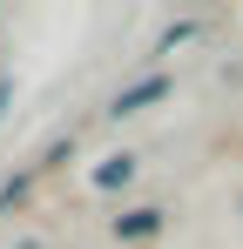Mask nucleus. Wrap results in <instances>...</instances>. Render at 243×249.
<instances>
[{"instance_id":"3","label":"nucleus","mask_w":243,"mask_h":249,"mask_svg":"<svg viewBox=\"0 0 243 249\" xmlns=\"http://www.w3.org/2000/svg\"><path fill=\"white\" fill-rule=\"evenodd\" d=\"M128 175H135V162H128V155H115L108 168H95V182H101V189H122Z\"/></svg>"},{"instance_id":"4","label":"nucleus","mask_w":243,"mask_h":249,"mask_svg":"<svg viewBox=\"0 0 243 249\" xmlns=\"http://www.w3.org/2000/svg\"><path fill=\"white\" fill-rule=\"evenodd\" d=\"M0 108H7V88H0Z\"/></svg>"},{"instance_id":"2","label":"nucleus","mask_w":243,"mask_h":249,"mask_svg":"<svg viewBox=\"0 0 243 249\" xmlns=\"http://www.w3.org/2000/svg\"><path fill=\"white\" fill-rule=\"evenodd\" d=\"M156 229H162V209H135V215L115 222V236H128V243H135V236H156Z\"/></svg>"},{"instance_id":"1","label":"nucleus","mask_w":243,"mask_h":249,"mask_svg":"<svg viewBox=\"0 0 243 249\" xmlns=\"http://www.w3.org/2000/svg\"><path fill=\"white\" fill-rule=\"evenodd\" d=\"M162 94H169V74H142L135 88H122V94H115V115H142V108L162 101Z\"/></svg>"}]
</instances>
